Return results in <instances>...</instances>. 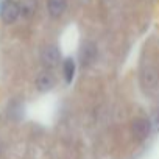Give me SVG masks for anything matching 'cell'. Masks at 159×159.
I'll list each match as a JSON object with an SVG mask.
<instances>
[{"instance_id": "6da1fadb", "label": "cell", "mask_w": 159, "mask_h": 159, "mask_svg": "<svg viewBox=\"0 0 159 159\" xmlns=\"http://www.w3.org/2000/svg\"><path fill=\"white\" fill-rule=\"evenodd\" d=\"M20 16V10H19V3L13 2V0H7V2L2 5V10H0V17L5 24H13L16 22V19Z\"/></svg>"}, {"instance_id": "7a4b0ae2", "label": "cell", "mask_w": 159, "mask_h": 159, "mask_svg": "<svg viewBox=\"0 0 159 159\" xmlns=\"http://www.w3.org/2000/svg\"><path fill=\"white\" fill-rule=\"evenodd\" d=\"M95 59H97V45L94 42H91V41L84 42L81 45V50H80V61H81V66L88 67Z\"/></svg>"}, {"instance_id": "3957f363", "label": "cell", "mask_w": 159, "mask_h": 159, "mask_svg": "<svg viewBox=\"0 0 159 159\" xmlns=\"http://www.w3.org/2000/svg\"><path fill=\"white\" fill-rule=\"evenodd\" d=\"M59 59H61V53H59L58 47H55V45L45 47L42 50V53H41V61H42V64L45 67H55V66H58Z\"/></svg>"}, {"instance_id": "277c9868", "label": "cell", "mask_w": 159, "mask_h": 159, "mask_svg": "<svg viewBox=\"0 0 159 159\" xmlns=\"http://www.w3.org/2000/svg\"><path fill=\"white\" fill-rule=\"evenodd\" d=\"M150 129H151L150 120H147V119H134L133 120L131 131H133V134H134L136 139H139V140L145 139L150 134Z\"/></svg>"}, {"instance_id": "5b68a950", "label": "cell", "mask_w": 159, "mask_h": 159, "mask_svg": "<svg viewBox=\"0 0 159 159\" xmlns=\"http://www.w3.org/2000/svg\"><path fill=\"white\" fill-rule=\"evenodd\" d=\"M19 10L24 17L30 19L38 10V0H19Z\"/></svg>"}, {"instance_id": "8992f818", "label": "cell", "mask_w": 159, "mask_h": 159, "mask_svg": "<svg viewBox=\"0 0 159 159\" xmlns=\"http://www.w3.org/2000/svg\"><path fill=\"white\" fill-rule=\"evenodd\" d=\"M36 86H38V89H39L41 92H47V91H50V89L55 86V78H53L50 73L44 72V73H41V75L38 76Z\"/></svg>"}, {"instance_id": "52a82bcc", "label": "cell", "mask_w": 159, "mask_h": 159, "mask_svg": "<svg viewBox=\"0 0 159 159\" xmlns=\"http://www.w3.org/2000/svg\"><path fill=\"white\" fill-rule=\"evenodd\" d=\"M67 7V0H48L47 2V8L52 17H59Z\"/></svg>"}, {"instance_id": "ba28073f", "label": "cell", "mask_w": 159, "mask_h": 159, "mask_svg": "<svg viewBox=\"0 0 159 159\" xmlns=\"http://www.w3.org/2000/svg\"><path fill=\"white\" fill-rule=\"evenodd\" d=\"M62 72H64L66 81L70 83V81H72V78H73V75H75V62H73V59L67 58V59L62 62Z\"/></svg>"}]
</instances>
